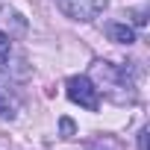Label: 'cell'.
<instances>
[{"label":"cell","mask_w":150,"mask_h":150,"mask_svg":"<svg viewBox=\"0 0 150 150\" xmlns=\"http://www.w3.org/2000/svg\"><path fill=\"white\" fill-rule=\"evenodd\" d=\"M0 77H3V68H0Z\"/></svg>","instance_id":"30bf717a"},{"label":"cell","mask_w":150,"mask_h":150,"mask_svg":"<svg viewBox=\"0 0 150 150\" xmlns=\"http://www.w3.org/2000/svg\"><path fill=\"white\" fill-rule=\"evenodd\" d=\"M109 38L112 41H118V44H132L135 41V30L129 27V24H109Z\"/></svg>","instance_id":"3957f363"},{"label":"cell","mask_w":150,"mask_h":150,"mask_svg":"<svg viewBox=\"0 0 150 150\" xmlns=\"http://www.w3.org/2000/svg\"><path fill=\"white\" fill-rule=\"evenodd\" d=\"M18 112V97L9 88H0V118H12Z\"/></svg>","instance_id":"277c9868"},{"label":"cell","mask_w":150,"mask_h":150,"mask_svg":"<svg viewBox=\"0 0 150 150\" xmlns=\"http://www.w3.org/2000/svg\"><path fill=\"white\" fill-rule=\"evenodd\" d=\"M65 91H68L71 103H77V106H83V109H88V112H97V106H100V91L94 88V83H91L88 77H71L68 86H65Z\"/></svg>","instance_id":"6da1fadb"},{"label":"cell","mask_w":150,"mask_h":150,"mask_svg":"<svg viewBox=\"0 0 150 150\" xmlns=\"http://www.w3.org/2000/svg\"><path fill=\"white\" fill-rule=\"evenodd\" d=\"M129 18H132V24H135V27H144V24H147V18H144V12H132Z\"/></svg>","instance_id":"52a82bcc"},{"label":"cell","mask_w":150,"mask_h":150,"mask_svg":"<svg viewBox=\"0 0 150 150\" xmlns=\"http://www.w3.org/2000/svg\"><path fill=\"white\" fill-rule=\"evenodd\" d=\"M88 150H124V147H121V141L112 138V135H97L94 141H88Z\"/></svg>","instance_id":"5b68a950"},{"label":"cell","mask_w":150,"mask_h":150,"mask_svg":"<svg viewBox=\"0 0 150 150\" xmlns=\"http://www.w3.org/2000/svg\"><path fill=\"white\" fill-rule=\"evenodd\" d=\"M56 6L71 21H83L86 24V21H94L97 15H103L109 0H56Z\"/></svg>","instance_id":"7a4b0ae2"},{"label":"cell","mask_w":150,"mask_h":150,"mask_svg":"<svg viewBox=\"0 0 150 150\" xmlns=\"http://www.w3.org/2000/svg\"><path fill=\"white\" fill-rule=\"evenodd\" d=\"M138 150H147V129L138 132Z\"/></svg>","instance_id":"9c48e42d"},{"label":"cell","mask_w":150,"mask_h":150,"mask_svg":"<svg viewBox=\"0 0 150 150\" xmlns=\"http://www.w3.org/2000/svg\"><path fill=\"white\" fill-rule=\"evenodd\" d=\"M62 132H65V138H71V135H74V124H71L68 118H62Z\"/></svg>","instance_id":"ba28073f"},{"label":"cell","mask_w":150,"mask_h":150,"mask_svg":"<svg viewBox=\"0 0 150 150\" xmlns=\"http://www.w3.org/2000/svg\"><path fill=\"white\" fill-rule=\"evenodd\" d=\"M9 47H12V44H9V35H6V33H0V59H6V56H9Z\"/></svg>","instance_id":"8992f818"}]
</instances>
